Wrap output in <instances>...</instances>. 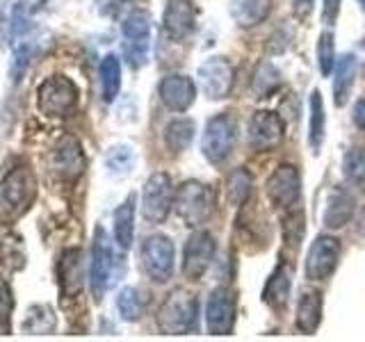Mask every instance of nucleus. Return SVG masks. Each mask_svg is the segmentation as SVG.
<instances>
[{"label": "nucleus", "instance_id": "obj_36", "mask_svg": "<svg viewBox=\"0 0 365 342\" xmlns=\"http://www.w3.org/2000/svg\"><path fill=\"white\" fill-rule=\"evenodd\" d=\"M342 0H324V23H334L338 16V9H340Z\"/></svg>", "mask_w": 365, "mask_h": 342}, {"label": "nucleus", "instance_id": "obj_28", "mask_svg": "<svg viewBox=\"0 0 365 342\" xmlns=\"http://www.w3.org/2000/svg\"><path fill=\"white\" fill-rule=\"evenodd\" d=\"M281 85V73L274 68V64L269 62H262L258 64L256 73H254V80H251V89H254L256 98H267L272 96L274 91L279 89Z\"/></svg>", "mask_w": 365, "mask_h": 342}, {"label": "nucleus", "instance_id": "obj_35", "mask_svg": "<svg viewBox=\"0 0 365 342\" xmlns=\"http://www.w3.org/2000/svg\"><path fill=\"white\" fill-rule=\"evenodd\" d=\"M11 308H14V299H11V290L5 281H0V331L9 328V317Z\"/></svg>", "mask_w": 365, "mask_h": 342}, {"label": "nucleus", "instance_id": "obj_5", "mask_svg": "<svg viewBox=\"0 0 365 342\" xmlns=\"http://www.w3.org/2000/svg\"><path fill=\"white\" fill-rule=\"evenodd\" d=\"M0 199L5 208L14 214H23L37 199V176L30 167H14L0 182Z\"/></svg>", "mask_w": 365, "mask_h": 342}, {"label": "nucleus", "instance_id": "obj_4", "mask_svg": "<svg viewBox=\"0 0 365 342\" xmlns=\"http://www.w3.org/2000/svg\"><path fill=\"white\" fill-rule=\"evenodd\" d=\"M235 142H237V121L231 112H222L205 123L201 153L208 162L220 165L231 155Z\"/></svg>", "mask_w": 365, "mask_h": 342}, {"label": "nucleus", "instance_id": "obj_6", "mask_svg": "<svg viewBox=\"0 0 365 342\" xmlns=\"http://www.w3.org/2000/svg\"><path fill=\"white\" fill-rule=\"evenodd\" d=\"M176 201V190L169 174L158 171L144 182L142 190V214L148 224H163Z\"/></svg>", "mask_w": 365, "mask_h": 342}, {"label": "nucleus", "instance_id": "obj_16", "mask_svg": "<svg viewBox=\"0 0 365 342\" xmlns=\"http://www.w3.org/2000/svg\"><path fill=\"white\" fill-rule=\"evenodd\" d=\"M51 167L57 176H62L66 180H76L85 171V155L80 144L73 137H62L55 144L51 153Z\"/></svg>", "mask_w": 365, "mask_h": 342}, {"label": "nucleus", "instance_id": "obj_2", "mask_svg": "<svg viewBox=\"0 0 365 342\" xmlns=\"http://www.w3.org/2000/svg\"><path fill=\"white\" fill-rule=\"evenodd\" d=\"M174 208L187 226L197 228L205 224L215 212V192L199 180H187L176 190Z\"/></svg>", "mask_w": 365, "mask_h": 342}, {"label": "nucleus", "instance_id": "obj_31", "mask_svg": "<svg viewBox=\"0 0 365 342\" xmlns=\"http://www.w3.org/2000/svg\"><path fill=\"white\" fill-rule=\"evenodd\" d=\"M117 311L125 322H137L144 313V301L137 288H123L117 296Z\"/></svg>", "mask_w": 365, "mask_h": 342}, {"label": "nucleus", "instance_id": "obj_33", "mask_svg": "<svg viewBox=\"0 0 365 342\" xmlns=\"http://www.w3.org/2000/svg\"><path fill=\"white\" fill-rule=\"evenodd\" d=\"M317 62H319V71L324 76L334 73V66H336V37L331 30H324L319 34V41H317Z\"/></svg>", "mask_w": 365, "mask_h": 342}, {"label": "nucleus", "instance_id": "obj_13", "mask_svg": "<svg viewBox=\"0 0 365 342\" xmlns=\"http://www.w3.org/2000/svg\"><path fill=\"white\" fill-rule=\"evenodd\" d=\"M283 119L269 110H258L249 121V146L256 153H265L283 142Z\"/></svg>", "mask_w": 365, "mask_h": 342}, {"label": "nucleus", "instance_id": "obj_8", "mask_svg": "<svg viewBox=\"0 0 365 342\" xmlns=\"http://www.w3.org/2000/svg\"><path fill=\"white\" fill-rule=\"evenodd\" d=\"M112 244L108 233L101 226H96L94 231V242H91V262H89V288L94 299L101 301L106 294L110 276H112Z\"/></svg>", "mask_w": 365, "mask_h": 342}, {"label": "nucleus", "instance_id": "obj_10", "mask_svg": "<svg viewBox=\"0 0 365 342\" xmlns=\"http://www.w3.org/2000/svg\"><path fill=\"white\" fill-rule=\"evenodd\" d=\"M199 83L201 91L210 100H220L231 94L235 83V68L226 57H210L199 66Z\"/></svg>", "mask_w": 365, "mask_h": 342}, {"label": "nucleus", "instance_id": "obj_25", "mask_svg": "<svg viewBox=\"0 0 365 342\" xmlns=\"http://www.w3.org/2000/svg\"><path fill=\"white\" fill-rule=\"evenodd\" d=\"M288 296H290V274L281 265L269 276L265 290H262V301L272 308H283L288 304Z\"/></svg>", "mask_w": 365, "mask_h": 342}, {"label": "nucleus", "instance_id": "obj_37", "mask_svg": "<svg viewBox=\"0 0 365 342\" xmlns=\"http://www.w3.org/2000/svg\"><path fill=\"white\" fill-rule=\"evenodd\" d=\"M354 123H356L361 130H365V96L359 98L356 105H354Z\"/></svg>", "mask_w": 365, "mask_h": 342}, {"label": "nucleus", "instance_id": "obj_22", "mask_svg": "<svg viewBox=\"0 0 365 342\" xmlns=\"http://www.w3.org/2000/svg\"><path fill=\"white\" fill-rule=\"evenodd\" d=\"M135 237V194H130L114 210V242L121 249H130Z\"/></svg>", "mask_w": 365, "mask_h": 342}, {"label": "nucleus", "instance_id": "obj_18", "mask_svg": "<svg viewBox=\"0 0 365 342\" xmlns=\"http://www.w3.org/2000/svg\"><path fill=\"white\" fill-rule=\"evenodd\" d=\"M231 19L237 23L240 28H256L258 23H262L272 11V0H231L228 5Z\"/></svg>", "mask_w": 365, "mask_h": 342}, {"label": "nucleus", "instance_id": "obj_39", "mask_svg": "<svg viewBox=\"0 0 365 342\" xmlns=\"http://www.w3.org/2000/svg\"><path fill=\"white\" fill-rule=\"evenodd\" d=\"M359 5H361V9L365 11V0H359Z\"/></svg>", "mask_w": 365, "mask_h": 342}, {"label": "nucleus", "instance_id": "obj_7", "mask_svg": "<svg viewBox=\"0 0 365 342\" xmlns=\"http://www.w3.org/2000/svg\"><path fill=\"white\" fill-rule=\"evenodd\" d=\"M176 251L174 242L165 235H148L142 242V267L155 283H167L174 274Z\"/></svg>", "mask_w": 365, "mask_h": 342}, {"label": "nucleus", "instance_id": "obj_14", "mask_svg": "<svg viewBox=\"0 0 365 342\" xmlns=\"http://www.w3.org/2000/svg\"><path fill=\"white\" fill-rule=\"evenodd\" d=\"M302 194V176L297 167L281 165L274 169V174L267 178V197L281 210H288L299 201Z\"/></svg>", "mask_w": 365, "mask_h": 342}, {"label": "nucleus", "instance_id": "obj_27", "mask_svg": "<svg viewBox=\"0 0 365 342\" xmlns=\"http://www.w3.org/2000/svg\"><path fill=\"white\" fill-rule=\"evenodd\" d=\"M194 140V121L190 119H176L165 128V142L169 151L182 153Z\"/></svg>", "mask_w": 365, "mask_h": 342}, {"label": "nucleus", "instance_id": "obj_19", "mask_svg": "<svg viewBox=\"0 0 365 342\" xmlns=\"http://www.w3.org/2000/svg\"><path fill=\"white\" fill-rule=\"evenodd\" d=\"M354 210H356V199H354L351 192H347L345 187H338L336 192H331V199L327 203L324 226L342 228L345 224H349V219L354 217Z\"/></svg>", "mask_w": 365, "mask_h": 342}, {"label": "nucleus", "instance_id": "obj_29", "mask_svg": "<svg viewBox=\"0 0 365 342\" xmlns=\"http://www.w3.org/2000/svg\"><path fill=\"white\" fill-rule=\"evenodd\" d=\"M121 32L125 41H148L151 39V19H148L146 11L135 9L125 16Z\"/></svg>", "mask_w": 365, "mask_h": 342}, {"label": "nucleus", "instance_id": "obj_34", "mask_svg": "<svg viewBox=\"0 0 365 342\" xmlns=\"http://www.w3.org/2000/svg\"><path fill=\"white\" fill-rule=\"evenodd\" d=\"M30 57H32V46L21 43L14 53V60H11V80L23 78V73H26V68L30 64Z\"/></svg>", "mask_w": 365, "mask_h": 342}, {"label": "nucleus", "instance_id": "obj_26", "mask_svg": "<svg viewBox=\"0 0 365 342\" xmlns=\"http://www.w3.org/2000/svg\"><path fill=\"white\" fill-rule=\"evenodd\" d=\"M251 190H254V178H251V174L245 167H237L228 174L226 197H228V201H231V205H235V208L245 205L251 197Z\"/></svg>", "mask_w": 365, "mask_h": 342}, {"label": "nucleus", "instance_id": "obj_21", "mask_svg": "<svg viewBox=\"0 0 365 342\" xmlns=\"http://www.w3.org/2000/svg\"><path fill=\"white\" fill-rule=\"evenodd\" d=\"M319 319H322V294L308 290L302 294L299 306H297V319L294 324L302 333H315L319 326Z\"/></svg>", "mask_w": 365, "mask_h": 342}, {"label": "nucleus", "instance_id": "obj_3", "mask_svg": "<svg viewBox=\"0 0 365 342\" xmlns=\"http://www.w3.org/2000/svg\"><path fill=\"white\" fill-rule=\"evenodd\" d=\"M39 112L51 119H64L78 108V87L66 76H51L37 87Z\"/></svg>", "mask_w": 365, "mask_h": 342}, {"label": "nucleus", "instance_id": "obj_38", "mask_svg": "<svg viewBox=\"0 0 365 342\" xmlns=\"http://www.w3.org/2000/svg\"><path fill=\"white\" fill-rule=\"evenodd\" d=\"M313 3H315V0H294V14L299 19L308 16V14H311V9H313Z\"/></svg>", "mask_w": 365, "mask_h": 342}, {"label": "nucleus", "instance_id": "obj_15", "mask_svg": "<svg viewBox=\"0 0 365 342\" xmlns=\"http://www.w3.org/2000/svg\"><path fill=\"white\" fill-rule=\"evenodd\" d=\"M158 94L160 100L165 103V108H169L171 112H185L192 108L194 98H197V85L187 76L171 73L160 80Z\"/></svg>", "mask_w": 365, "mask_h": 342}, {"label": "nucleus", "instance_id": "obj_11", "mask_svg": "<svg viewBox=\"0 0 365 342\" xmlns=\"http://www.w3.org/2000/svg\"><path fill=\"white\" fill-rule=\"evenodd\" d=\"M340 239L334 235H319L308 249L306 256V276L311 281H327L338 267Z\"/></svg>", "mask_w": 365, "mask_h": 342}, {"label": "nucleus", "instance_id": "obj_24", "mask_svg": "<svg viewBox=\"0 0 365 342\" xmlns=\"http://www.w3.org/2000/svg\"><path fill=\"white\" fill-rule=\"evenodd\" d=\"M101 73V94L106 103H112L117 98L119 89H121V62L117 55H106L101 60L98 66Z\"/></svg>", "mask_w": 365, "mask_h": 342}, {"label": "nucleus", "instance_id": "obj_32", "mask_svg": "<svg viewBox=\"0 0 365 342\" xmlns=\"http://www.w3.org/2000/svg\"><path fill=\"white\" fill-rule=\"evenodd\" d=\"M133 165H135V151L130 146L119 144V146H112L106 153V167L117 176L128 174V171L133 169Z\"/></svg>", "mask_w": 365, "mask_h": 342}, {"label": "nucleus", "instance_id": "obj_9", "mask_svg": "<svg viewBox=\"0 0 365 342\" xmlns=\"http://www.w3.org/2000/svg\"><path fill=\"white\" fill-rule=\"evenodd\" d=\"M215 237L208 231H194L187 237L185 249H182V274H185V279L201 281L215 258Z\"/></svg>", "mask_w": 365, "mask_h": 342}, {"label": "nucleus", "instance_id": "obj_23", "mask_svg": "<svg viewBox=\"0 0 365 342\" xmlns=\"http://www.w3.org/2000/svg\"><path fill=\"white\" fill-rule=\"evenodd\" d=\"M311 119H308V144H311L313 153H319V148L324 144V130H327V114H324V100L317 89L311 91Z\"/></svg>", "mask_w": 365, "mask_h": 342}, {"label": "nucleus", "instance_id": "obj_17", "mask_svg": "<svg viewBox=\"0 0 365 342\" xmlns=\"http://www.w3.org/2000/svg\"><path fill=\"white\" fill-rule=\"evenodd\" d=\"M163 26L169 37L185 39L197 28V7L192 0H167Z\"/></svg>", "mask_w": 365, "mask_h": 342}, {"label": "nucleus", "instance_id": "obj_30", "mask_svg": "<svg viewBox=\"0 0 365 342\" xmlns=\"http://www.w3.org/2000/svg\"><path fill=\"white\" fill-rule=\"evenodd\" d=\"M342 174H345L347 182L351 185H361L365 187V148L356 146L349 148L342 157Z\"/></svg>", "mask_w": 365, "mask_h": 342}, {"label": "nucleus", "instance_id": "obj_12", "mask_svg": "<svg viewBox=\"0 0 365 342\" xmlns=\"http://www.w3.org/2000/svg\"><path fill=\"white\" fill-rule=\"evenodd\" d=\"M235 324V294L228 288H215L205 304V326L212 336H228Z\"/></svg>", "mask_w": 365, "mask_h": 342}, {"label": "nucleus", "instance_id": "obj_1", "mask_svg": "<svg viewBox=\"0 0 365 342\" xmlns=\"http://www.w3.org/2000/svg\"><path fill=\"white\" fill-rule=\"evenodd\" d=\"M199 299L187 290H174L158 311V326L163 333L182 336L197 331Z\"/></svg>", "mask_w": 365, "mask_h": 342}, {"label": "nucleus", "instance_id": "obj_20", "mask_svg": "<svg viewBox=\"0 0 365 342\" xmlns=\"http://www.w3.org/2000/svg\"><path fill=\"white\" fill-rule=\"evenodd\" d=\"M356 55L345 53L336 60L334 66V103L338 108H342L349 100L351 87H354V78H356Z\"/></svg>", "mask_w": 365, "mask_h": 342}]
</instances>
